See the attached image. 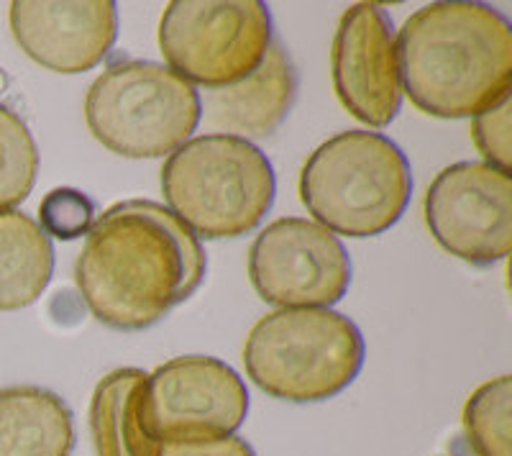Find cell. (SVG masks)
I'll list each match as a JSON object with an SVG mask.
<instances>
[{
  "label": "cell",
  "instance_id": "obj_1",
  "mask_svg": "<svg viewBox=\"0 0 512 456\" xmlns=\"http://www.w3.org/2000/svg\"><path fill=\"white\" fill-rule=\"evenodd\" d=\"M205 249L154 200H123L95 218L75 264V282L95 318L116 331H144L198 293Z\"/></svg>",
  "mask_w": 512,
  "mask_h": 456
},
{
  "label": "cell",
  "instance_id": "obj_2",
  "mask_svg": "<svg viewBox=\"0 0 512 456\" xmlns=\"http://www.w3.org/2000/svg\"><path fill=\"white\" fill-rule=\"evenodd\" d=\"M402 90L436 118H474L510 98L512 26L487 3H428L402 24Z\"/></svg>",
  "mask_w": 512,
  "mask_h": 456
},
{
  "label": "cell",
  "instance_id": "obj_3",
  "mask_svg": "<svg viewBox=\"0 0 512 456\" xmlns=\"http://www.w3.org/2000/svg\"><path fill=\"white\" fill-rule=\"evenodd\" d=\"M410 198L408 157L377 131H344L323 141L300 172V200L315 223L351 239L390 231Z\"/></svg>",
  "mask_w": 512,
  "mask_h": 456
},
{
  "label": "cell",
  "instance_id": "obj_4",
  "mask_svg": "<svg viewBox=\"0 0 512 456\" xmlns=\"http://www.w3.org/2000/svg\"><path fill=\"white\" fill-rule=\"evenodd\" d=\"M162 193L195 236L239 239L269 213L277 177L254 141L205 134L185 141L162 167Z\"/></svg>",
  "mask_w": 512,
  "mask_h": 456
},
{
  "label": "cell",
  "instance_id": "obj_5",
  "mask_svg": "<svg viewBox=\"0 0 512 456\" xmlns=\"http://www.w3.org/2000/svg\"><path fill=\"white\" fill-rule=\"evenodd\" d=\"M367 346L359 326L331 308H280L246 336L244 367L269 398L323 403L359 377Z\"/></svg>",
  "mask_w": 512,
  "mask_h": 456
},
{
  "label": "cell",
  "instance_id": "obj_6",
  "mask_svg": "<svg viewBox=\"0 0 512 456\" xmlns=\"http://www.w3.org/2000/svg\"><path fill=\"white\" fill-rule=\"evenodd\" d=\"M203 118L195 85L159 62L121 59L90 85L85 121L108 152L157 159L190 141Z\"/></svg>",
  "mask_w": 512,
  "mask_h": 456
},
{
  "label": "cell",
  "instance_id": "obj_7",
  "mask_svg": "<svg viewBox=\"0 0 512 456\" xmlns=\"http://www.w3.org/2000/svg\"><path fill=\"white\" fill-rule=\"evenodd\" d=\"M272 41V13L262 0H175L159 24L169 70L208 90L251 75Z\"/></svg>",
  "mask_w": 512,
  "mask_h": 456
},
{
  "label": "cell",
  "instance_id": "obj_8",
  "mask_svg": "<svg viewBox=\"0 0 512 456\" xmlns=\"http://www.w3.org/2000/svg\"><path fill=\"white\" fill-rule=\"evenodd\" d=\"M256 295L277 308H331L351 285L346 246L308 218H277L249 249Z\"/></svg>",
  "mask_w": 512,
  "mask_h": 456
},
{
  "label": "cell",
  "instance_id": "obj_9",
  "mask_svg": "<svg viewBox=\"0 0 512 456\" xmlns=\"http://www.w3.org/2000/svg\"><path fill=\"white\" fill-rule=\"evenodd\" d=\"M425 223L448 254L495 264L512 249V180L487 162H456L425 190Z\"/></svg>",
  "mask_w": 512,
  "mask_h": 456
},
{
  "label": "cell",
  "instance_id": "obj_10",
  "mask_svg": "<svg viewBox=\"0 0 512 456\" xmlns=\"http://www.w3.org/2000/svg\"><path fill=\"white\" fill-rule=\"evenodd\" d=\"M249 413V390L216 357L169 359L146 377V421L159 441H216L233 436Z\"/></svg>",
  "mask_w": 512,
  "mask_h": 456
},
{
  "label": "cell",
  "instance_id": "obj_11",
  "mask_svg": "<svg viewBox=\"0 0 512 456\" xmlns=\"http://www.w3.org/2000/svg\"><path fill=\"white\" fill-rule=\"evenodd\" d=\"M333 88L356 121L384 129L402 106L392 18L374 3H356L338 21L331 49Z\"/></svg>",
  "mask_w": 512,
  "mask_h": 456
},
{
  "label": "cell",
  "instance_id": "obj_12",
  "mask_svg": "<svg viewBox=\"0 0 512 456\" xmlns=\"http://www.w3.org/2000/svg\"><path fill=\"white\" fill-rule=\"evenodd\" d=\"M8 18L26 57L62 75L98 67L118 36V6L111 0H16Z\"/></svg>",
  "mask_w": 512,
  "mask_h": 456
},
{
  "label": "cell",
  "instance_id": "obj_13",
  "mask_svg": "<svg viewBox=\"0 0 512 456\" xmlns=\"http://www.w3.org/2000/svg\"><path fill=\"white\" fill-rule=\"evenodd\" d=\"M295 98L297 72L282 41L274 39L251 75L205 95V118L210 126L239 139H262L285 123Z\"/></svg>",
  "mask_w": 512,
  "mask_h": 456
},
{
  "label": "cell",
  "instance_id": "obj_14",
  "mask_svg": "<svg viewBox=\"0 0 512 456\" xmlns=\"http://www.w3.org/2000/svg\"><path fill=\"white\" fill-rule=\"evenodd\" d=\"M146 372L113 369L95 385L90 436L98 456H159L162 441L146 421Z\"/></svg>",
  "mask_w": 512,
  "mask_h": 456
},
{
  "label": "cell",
  "instance_id": "obj_15",
  "mask_svg": "<svg viewBox=\"0 0 512 456\" xmlns=\"http://www.w3.org/2000/svg\"><path fill=\"white\" fill-rule=\"evenodd\" d=\"M75 416L57 392L21 385L0 390V456H70Z\"/></svg>",
  "mask_w": 512,
  "mask_h": 456
},
{
  "label": "cell",
  "instance_id": "obj_16",
  "mask_svg": "<svg viewBox=\"0 0 512 456\" xmlns=\"http://www.w3.org/2000/svg\"><path fill=\"white\" fill-rule=\"evenodd\" d=\"M54 275V246L21 211L0 213V310L36 303Z\"/></svg>",
  "mask_w": 512,
  "mask_h": 456
},
{
  "label": "cell",
  "instance_id": "obj_17",
  "mask_svg": "<svg viewBox=\"0 0 512 456\" xmlns=\"http://www.w3.org/2000/svg\"><path fill=\"white\" fill-rule=\"evenodd\" d=\"M510 416V377L502 375L477 387L464 405V433L469 449L477 456H512Z\"/></svg>",
  "mask_w": 512,
  "mask_h": 456
},
{
  "label": "cell",
  "instance_id": "obj_18",
  "mask_svg": "<svg viewBox=\"0 0 512 456\" xmlns=\"http://www.w3.org/2000/svg\"><path fill=\"white\" fill-rule=\"evenodd\" d=\"M39 149L24 118L0 103V213L13 211L34 190Z\"/></svg>",
  "mask_w": 512,
  "mask_h": 456
},
{
  "label": "cell",
  "instance_id": "obj_19",
  "mask_svg": "<svg viewBox=\"0 0 512 456\" xmlns=\"http://www.w3.org/2000/svg\"><path fill=\"white\" fill-rule=\"evenodd\" d=\"M39 226L44 234L62 241H75L88 236L95 223V203L80 190L57 188L41 200Z\"/></svg>",
  "mask_w": 512,
  "mask_h": 456
},
{
  "label": "cell",
  "instance_id": "obj_20",
  "mask_svg": "<svg viewBox=\"0 0 512 456\" xmlns=\"http://www.w3.org/2000/svg\"><path fill=\"white\" fill-rule=\"evenodd\" d=\"M510 126H512V98H505L497 106L487 108L472 121V139L479 154L487 164L502 172H510L512 147H510Z\"/></svg>",
  "mask_w": 512,
  "mask_h": 456
},
{
  "label": "cell",
  "instance_id": "obj_21",
  "mask_svg": "<svg viewBox=\"0 0 512 456\" xmlns=\"http://www.w3.org/2000/svg\"><path fill=\"white\" fill-rule=\"evenodd\" d=\"M159 456H256L251 444L239 436H226L216 441H162Z\"/></svg>",
  "mask_w": 512,
  "mask_h": 456
}]
</instances>
